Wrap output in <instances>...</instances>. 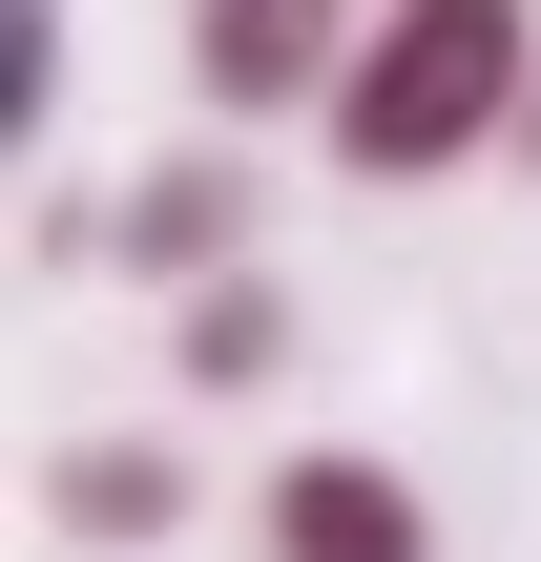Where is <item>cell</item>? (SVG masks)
Masks as SVG:
<instances>
[{
    "label": "cell",
    "instance_id": "cell-3",
    "mask_svg": "<svg viewBox=\"0 0 541 562\" xmlns=\"http://www.w3.org/2000/svg\"><path fill=\"white\" fill-rule=\"evenodd\" d=\"M250 229H271L250 125H208V146H167V167L104 188V271H125V292H208V271H250Z\"/></svg>",
    "mask_w": 541,
    "mask_h": 562
},
{
    "label": "cell",
    "instance_id": "cell-5",
    "mask_svg": "<svg viewBox=\"0 0 541 562\" xmlns=\"http://www.w3.org/2000/svg\"><path fill=\"white\" fill-rule=\"evenodd\" d=\"M188 501H208L188 438H63V459H42V542H83V562H167Z\"/></svg>",
    "mask_w": 541,
    "mask_h": 562
},
{
    "label": "cell",
    "instance_id": "cell-2",
    "mask_svg": "<svg viewBox=\"0 0 541 562\" xmlns=\"http://www.w3.org/2000/svg\"><path fill=\"white\" fill-rule=\"evenodd\" d=\"M167 42H188V104L271 146V125H334V83H354V42H375V0H188Z\"/></svg>",
    "mask_w": 541,
    "mask_h": 562
},
{
    "label": "cell",
    "instance_id": "cell-6",
    "mask_svg": "<svg viewBox=\"0 0 541 562\" xmlns=\"http://www.w3.org/2000/svg\"><path fill=\"white\" fill-rule=\"evenodd\" d=\"M292 355H313V313H292V271H271V250H250V271H208V292H167V375H188V396H271Z\"/></svg>",
    "mask_w": 541,
    "mask_h": 562
},
{
    "label": "cell",
    "instance_id": "cell-7",
    "mask_svg": "<svg viewBox=\"0 0 541 562\" xmlns=\"http://www.w3.org/2000/svg\"><path fill=\"white\" fill-rule=\"evenodd\" d=\"M42 104H63V0H0V125L42 146Z\"/></svg>",
    "mask_w": 541,
    "mask_h": 562
},
{
    "label": "cell",
    "instance_id": "cell-1",
    "mask_svg": "<svg viewBox=\"0 0 541 562\" xmlns=\"http://www.w3.org/2000/svg\"><path fill=\"white\" fill-rule=\"evenodd\" d=\"M521 83H541V0H375V42H354L313 146L354 188H438V167L521 146Z\"/></svg>",
    "mask_w": 541,
    "mask_h": 562
},
{
    "label": "cell",
    "instance_id": "cell-4",
    "mask_svg": "<svg viewBox=\"0 0 541 562\" xmlns=\"http://www.w3.org/2000/svg\"><path fill=\"white\" fill-rule=\"evenodd\" d=\"M250 542L271 562H438V501H417L396 459H354V438H292V459L250 480Z\"/></svg>",
    "mask_w": 541,
    "mask_h": 562
},
{
    "label": "cell",
    "instance_id": "cell-8",
    "mask_svg": "<svg viewBox=\"0 0 541 562\" xmlns=\"http://www.w3.org/2000/svg\"><path fill=\"white\" fill-rule=\"evenodd\" d=\"M500 167H521V188H541V83H521V146H500Z\"/></svg>",
    "mask_w": 541,
    "mask_h": 562
}]
</instances>
